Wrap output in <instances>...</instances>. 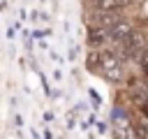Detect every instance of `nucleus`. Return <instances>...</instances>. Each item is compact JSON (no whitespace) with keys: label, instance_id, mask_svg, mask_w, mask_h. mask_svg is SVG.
Here are the masks:
<instances>
[{"label":"nucleus","instance_id":"nucleus-1","mask_svg":"<svg viewBox=\"0 0 148 139\" xmlns=\"http://www.w3.org/2000/svg\"><path fill=\"white\" fill-rule=\"evenodd\" d=\"M97 72H102L109 81H118L120 76H123V63H120V58L116 56V53H111V51H99V70Z\"/></svg>","mask_w":148,"mask_h":139},{"label":"nucleus","instance_id":"nucleus-2","mask_svg":"<svg viewBox=\"0 0 148 139\" xmlns=\"http://www.w3.org/2000/svg\"><path fill=\"white\" fill-rule=\"evenodd\" d=\"M120 46H123L125 56H139V53H141V35L132 30L127 37L120 39Z\"/></svg>","mask_w":148,"mask_h":139},{"label":"nucleus","instance_id":"nucleus-6","mask_svg":"<svg viewBox=\"0 0 148 139\" xmlns=\"http://www.w3.org/2000/svg\"><path fill=\"white\" fill-rule=\"evenodd\" d=\"M88 67L90 70H99V51H90V56H88Z\"/></svg>","mask_w":148,"mask_h":139},{"label":"nucleus","instance_id":"nucleus-3","mask_svg":"<svg viewBox=\"0 0 148 139\" xmlns=\"http://www.w3.org/2000/svg\"><path fill=\"white\" fill-rule=\"evenodd\" d=\"M132 30H134V28H132V23H127V21H120V23H113V25L106 30V35H109L111 39L120 42V39H123V37H127Z\"/></svg>","mask_w":148,"mask_h":139},{"label":"nucleus","instance_id":"nucleus-5","mask_svg":"<svg viewBox=\"0 0 148 139\" xmlns=\"http://www.w3.org/2000/svg\"><path fill=\"white\" fill-rule=\"evenodd\" d=\"M106 37H109V35H106V30H104V28H102V30H99V28H92V30H90V35H88V39H90L92 44H102Z\"/></svg>","mask_w":148,"mask_h":139},{"label":"nucleus","instance_id":"nucleus-4","mask_svg":"<svg viewBox=\"0 0 148 139\" xmlns=\"http://www.w3.org/2000/svg\"><path fill=\"white\" fill-rule=\"evenodd\" d=\"M99 9H104V12H111V9H118V7H123V5H127L130 0H92Z\"/></svg>","mask_w":148,"mask_h":139},{"label":"nucleus","instance_id":"nucleus-7","mask_svg":"<svg viewBox=\"0 0 148 139\" xmlns=\"http://www.w3.org/2000/svg\"><path fill=\"white\" fill-rule=\"evenodd\" d=\"M139 60H141V67H143V74L148 76V51H141V53H139Z\"/></svg>","mask_w":148,"mask_h":139}]
</instances>
